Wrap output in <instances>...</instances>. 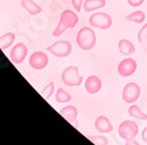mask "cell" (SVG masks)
Here are the masks:
<instances>
[{
	"label": "cell",
	"mask_w": 147,
	"mask_h": 145,
	"mask_svg": "<svg viewBox=\"0 0 147 145\" xmlns=\"http://www.w3.org/2000/svg\"><path fill=\"white\" fill-rule=\"evenodd\" d=\"M78 21H79V17L77 13H74V11L65 9L60 16L59 24L57 25L55 30L53 31V35L54 37H59V35H61L66 30L74 27L78 24Z\"/></svg>",
	"instance_id": "1"
},
{
	"label": "cell",
	"mask_w": 147,
	"mask_h": 145,
	"mask_svg": "<svg viewBox=\"0 0 147 145\" xmlns=\"http://www.w3.org/2000/svg\"><path fill=\"white\" fill-rule=\"evenodd\" d=\"M77 44L84 51H88L91 48H93L96 44V35L93 28L91 27L80 28L77 34Z\"/></svg>",
	"instance_id": "2"
},
{
	"label": "cell",
	"mask_w": 147,
	"mask_h": 145,
	"mask_svg": "<svg viewBox=\"0 0 147 145\" xmlns=\"http://www.w3.org/2000/svg\"><path fill=\"white\" fill-rule=\"evenodd\" d=\"M61 80L67 86H79L82 83V77H80L77 66H68L61 73Z\"/></svg>",
	"instance_id": "3"
},
{
	"label": "cell",
	"mask_w": 147,
	"mask_h": 145,
	"mask_svg": "<svg viewBox=\"0 0 147 145\" xmlns=\"http://www.w3.org/2000/svg\"><path fill=\"white\" fill-rule=\"evenodd\" d=\"M118 133L125 140L136 138L137 135L139 133V126L136 122H133V120H124V122L119 125Z\"/></svg>",
	"instance_id": "4"
},
{
	"label": "cell",
	"mask_w": 147,
	"mask_h": 145,
	"mask_svg": "<svg viewBox=\"0 0 147 145\" xmlns=\"http://www.w3.org/2000/svg\"><path fill=\"white\" fill-rule=\"evenodd\" d=\"M90 25L99 30H108L112 26V18L105 12H96L90 17Z\"/></svg>",
	"instance_id": "5"
},
{
	"label": "cell",
	"mask_w": 147,
	"mask_h": 145,
	"mask_svg": "<svg viewBox=\"0 0 147 145\" xmlns=\"http://www.w3.org/2000/svg\"><path fill=\"white\" fill-rule=\"evenodd\" d=\"M47 51L51 52L53 56L58 58H65L71 54L72 52V45L67 40H58L53 45L47 47Z\"/></svg>",
	"instance_id": "6"
},
{
	"label": "cell",
	"mask_w": 147,
	"mask_h": 145,
	"mask_svg": "<svg viewBox=\"0 0 147 145\" xmlns=\"http://www.w3.org/2000/svg\"><path fill=\"white\" fill-rule=\"evenodd\" d=\"M140 86L137 83H128L122 90V100L127 104L136 103L140 97Z\"/></svg>",
	"instance_id": "7"
},
{
	"label": "cell",
	"mask_w": 147,
	"mask_h": 145,
	"mask_svg": "<svg viewBox=\"0 0 147 145\" xmlns=\"http://www.w3.org/2000/svg\"><path fill=\"white\" fill-rule=\"evenodd\" d=\"M137 62L132 58H126L121 60L118 65V73L121 77H129L137 71Z\"/></svg>",
	"instance_id": "8"
},
{
	"label": "cell",
	"mask_w": 147,
	"mask_h": 145,
	"mask_svg": "<svg viewBox=\"0 0 147 145\" xmlns=\"http://www.w3.org/2000/svg\"><path fill=\"white\" fill-rule=\"evenodd\" d=\"M27 46L22 43H18L14 45V47L11 50V54L9 58L12 60V63L14 64H21L24 60H25L26 56H27Z\"/></svg>",
	"instance_id": "9"
},
{
	"label": "cell",
	"mask_w": 147,
	"mask_h": 145,
	"mask_svg": "<svg viewBox=\"0 0 147 145\" xmlns=\"http://www.w3.org/2000/svg\"><path fill=\"white\" fill-rule=\"evenodd\" d=\"M48 64V57L44 52H34L30 57V65L34 70H42Z\"/></svg>",
	"instance_id": "10"
},
{
	"label": "cell",
	"mask_w": 147,
	"mask_h": 145,
	"mask_svg": "<svg viewBox=\"0 0 147 145\" xmlns=\"http://www.w3.org/2000/svg\"><path fill=\"white\" fill-rule=\"evenodd\" d=\"M101 80L99 77L96 76H90L86 81H85V89H86V91L90 93V94H95L98 93L100 90H101Z\"/></svg>",
	"instance_id": "11"
},
{
	"label": "cell",
	"mask_w": 147,
	"mask_h": 145,
	"mask_svg": "<svg viewBox=\"0 0 147 145\" xmlns=\"http://www.w3.org/2000/svg\"><path fill=\"white\" fill-rule=\"evenodd\" d=\"M95 129L98 132L100 133H108V132H112L113 130V125L109 122V119L105 116H99L95 119V124H94Z\"/></svg>",
	"instance_id": "12"
},
{
	"label": "cell",
	"mask_w": 147,
	"mask_h": 145,
	"mask_svg": "<svg viewBox=\"0 0 147 145\" xmlns=\"http://www.w3.org/2000/svg\"><path fill=\"white\" fill-rule=\"evenodd\" d=\"M60 115L63 116L65 119H67L69 123L72 124H77V118H78V110L76 106L73 105H67L63 107L60 110Z\"/></svg>",
	"instance_id": "13"
},
{
	"label": "cell",
	"mask_w": 147,
	"mask_h": 145,
	"mask_svg": "<svg viewBox=\"0 0 147 145\" xmlns=\"http://www.w3.org/2000/svg\"><path fill=\"white\" fill-rule=\"evenodd\" d=\"M118 47H119L120 53L124 54V56H132L134 52H136V46H134V44L128 39L119 40Z\"/></svg>",
	"instance_id": "14"
},
{
	"label": "cell",
	"mask_w": 147,
	"mask_h": 145,
	"mask_svg": "<svg viewBox=\"0 0 147 145\" xmlns=\"http://www.w3.org/2000/svg\"><path fill=\"white\" fill-rule=\"evenodd\" d=\"M20 4L22 6V8L27 11V13H30L31 16H36L42 11L41 7L38 4H35L33 0H21Z\"/></svg>",
	"instance_id": "15"
},
{
	"label": "cell",
	"mask_w": 147,
	"mask_h": 145,
	"mask_svg": "<svg viewBox=\"0 0 147 145\" xmlns=\"http://www.w3.org/2000/svg\"><path fill=\"white\" fill-rule=\"evenodd\" d=\"M106 6V0H85L84 1V11L92 12Z\"/></svg>",
	"instance_id": "16"
},
{
	"label": "cell",
	"mask_w": 147,
	"mask_h": 145,
	"mask_svg": "<svg viewBox=\"0 0 147 145\" xmlns=\"http://www.w3.org/2000/svg\"><path fill=\"white\" fill-rule=\"evenodd\" d=\"M16 40V34L12 33V32H8V33H5L4 35L0 37V48L1 50H6L12 44L14 43Z\"/></svg>",
	"instance_id": "17"
},
{
	"label": "cell",
	"mask_w": 147,
	"mask_h": 145,
	"mask_svg": "<svg viewBox=\"0 0 147 145\" xmlns=\"http://www.w3.org/2000/svg\"><path fill=\"white\" fill-rule=\"evenodd\" d=\"M128 113L131 117L133 118H137V119H140V120H146L147 119V115L144 113L140 107L138 105H132L129 108H128Z\"/></svg>",
	"instance_id": "18"
},
{
	"label": "cell",
	"mask_w": 147,
	"mask_h": 145,
	"mask_svg": "<svg viewBox=\"0 0 147 145\" xmlns=\"http://www.w3.org/2000/svg\"><path fill=\"white\" fill-rule=\"evenodd\" d=\"M126 19L128 21H133V22H136V24H141L145 21L146 19V16L142 11H136V12H133V13L128 14L126 17Z\"/></svg>",
	"instance_id": "19"
},
{
	"label": "cell",
	"mask_w": 147,
	"mask_h": 145,
	"mask_svg": "<svg viewBox=\"0 0 147 145\" xmlns=\"http://www.w3.org/2000/svg\"><path fill=\"white\" fill-rule=\"evenodd\" d=\"M138 40L140 43V45L142 46V48L147 52V24L140 28L139 33H138Z\"/></svg>",
	"instance_id": "20"
},
{
	"label": "cell",
	"mask_w": 147,
	"mask_h": 145,
	"mask_svg": "<svg viewBox=\"0 0 147 145\" xmlns=\"http://www.w3.org/2000/svg\"><path fill=\"white\" fill-rule=\"evenodd\" d=\"M71 99H72L71 94L67 91H65L64 89H59L57 91V93H55V100L58 103H67Z\"/></svg>",
	"instance_id": "21"
},
{
	"label": "cell",
	"mask_w": 147,
	"mask_h": 145,
	"mask_svg": "<svg viewBox=\"0 0 147 145\" xmlns=\"http://www.w3.org/2000/svg\"><path fill=\"white\" fill-rule=\"evenodd\" d=\"M53 91H54V84H53L52 81H50V83H48L47 85L44 87V90L41 91V96L44 97L45 99H48V98H50V97L52 96Z\"/></svg>",
	"instance_id": "22"
},
{
	"label": "cell",
	"mask_w": 147,
	"mask_h": 145,
	"mask_svg": "<svg viewBox=\"0 0 147 145\" xmlns=\"http://www.w3.org/2000/svg\"><path fill=\"white\" fill-rule=\"evenodd\" d=\"M88 139L95 145H108V139L105 136H88Z\"/></svg>",
	"instance_id": "23"
},
{
	"label": "cell",
	"mask_w": 147,
	"mask_h": 145,
	"mask_svg": "<svg viewBox=\"0 0 147 145\" xmlns=\"http://www.w3.org/2000/svg\"><path fill=\"white\" fill-rule=\"evenodd\" d=\"M71 1H72V5L74 6V9H76L77 12H80V11H81L84 0H71Z\"/></svg>",
	"instance_id": "24"
},
{
	"label": "cell",
	"mask_w": 147,
	"mask_h": 145,
	"mask_svg": "<svg viewBox=\"0 0 147 145\" xmlns=\"http://www.w3.org/2000/svg\"><path fill=\"white\" fill-rule=\"evenodd\" d=\"M145 0H127V4L131 6V7H138V6H141L144 4Z\"/></svg>",
	"instance_id": "25"
},
{
	"label": "cell",
	"mask_w": 147,
	"mask_h": 145,
	"mask_svg": "<svg viewBox=\"0 0 147 145\" xmlns=\"http://www.w3.org/2000/svg\"><path fill=\"white\" fill-rule=\"evenodd\" d=\"M125 145H140V144L136 139H134V138H132V139H127Z\"/></svg>",
	"instance_id": "26"
},
{
	"label": "cell",
	"mask_w": 147,
	"mask_h": 145,
	"mask_svg": "<svg viewBox=\"0 0 147 145\" xmlns=\"http://www.w3.org/2000/svg\"><path fill=\"white\" fill-rule=\"evenodd\" d=\"M141 137H142V140L147 144V127H145V129H144L142 133H141Z\"/></svg>",
	"instance_id": "27"
}]
</instances>
